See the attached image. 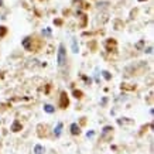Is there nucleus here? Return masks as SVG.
<instances>
[{
  "instance_id": "9b49d317",
  "label": "nucleus",
  "mask_w": 154,
  "mask_h": 154,
  "mask_svg": "<svg viewBox=\"0 0 154 154\" xmlns=\"http://www.w3.org/2000/svg\"><path fill=\"white\" fill-rule=\"evenodd\" d=\"M103 76H105V79H110V78H112V76H110V74H109V72H107V71H103Z\"/></svg>"
},
{
  "instance_id": "ddd939ff",
  "label": "nucleus",
  "mask_w": 154,
  "mask_h": 154,
  "mask_svg": "<svg viewBox=\"0 0 154 154\" xmlns=\"http://www.w3.org/2000/svg\"><path fill=\"white\" fill-rule=\"evenodd\" d=\"M146 52H147V54H151V52H153V48H151V47H149V48H147V50H146Z\"/></svg>"
},
{
  "instance_id": "f03ea898",
  "label": "nucleus",
  "mask_w": 154,
  "mask_h": 154,
  "mask_svg": "<svg viewBox=\"0 0 154 154\" xmlns=\"http://www.w3.org/2000/svg\"><path fill=\"white\" fill-rule=\"evenodd\" d=\"M71 47H72V52L78 54V51H79V45H78L76 38H72V40H71Z\"/></svg>"
},
{
  "instance_id": "20e7f679",
  "label": "nucleus",
  "mask_w": 154,
  "mask_h": 154,
  "mask_svg": "<svg viewBox=\"0 0 154 154\" xmlns=\"http://www.w3.org/2000/svg\"><path fill=\"white\" fill-rule=\"evenodd\" d=\"M68 106V98H66L65 94L61 95V107H66Z\"/></svg>"
},
{
  "instance_id": "6e6552de",
  "label": "nucleus",
  "mask_w": 154,
  "mask_h": 154,
  "mask_svg": "<svg viewBox=\"0 0 154 154\" xmlns=\"http://www.w3.org/2000/svg\"><path fill=\"white\" fill-rule=\"evenodd\" d=\"M44 110H45V112L47 113H54V110H55V109H54V106H51V105H44Z\"/></svg>"
},
{
  "instance_id": "9d476101",
  "label": "nucleus",
  "mask_w": 154,
  "mask_h": 154,
  "mask_svg": "<svg viewBox=\"0 0 154 154\" xmlns=\"http://www.w3.org/2000/svg\"><path fill=\"white\" fill-rule=\"evenodd\" d=\"M113 129L110 126H106V127H103V134H106V133H109V131H112Z\"/></svg>"
},
{
  "instance_id": "4468645a",
  "label": "nucleus",
  "mask_w": 154,
  "mask_h": 154,
  "mask_svg": "<svg viewBox=\"0 0 154 154\" xmlns=\"http://www.w3.org/2000/svg\"><path fill=\"white\" fill-rule=\"evenodd\" d=\"M86 136H88V137H94V131H88V134Z\"/></svg>"
},
{
  "instance_id": "7ed1b4c3",
  "label": "nucleus",
  "mask_w": 154,
  "mask_h": 154,
  "mask_svg": "<svg viewBox=\"0 0 154 154\" xmlns=\"http://www.w3.org/2000/svg\"><path fill=\"white\" fill-rule=\"evenodd\" d=\"M71 133H72V134H79L81 133L79 126H78L76 123H72V125H71Z\"/></svg>"
},
{
  "instance_id": "1a4fd4ad",
  "label": "nucleus",
  "mask_w": 154,
  "mask_h": 154,
  "mask_svg": "<svg viewBox=\"0 0 154 154\" xmlns=\"http://www.w3.org/2000/svg\"><path fill=\"white\" fill-rule=\"evenodd\" d=\"M23 45L24 48H30V38H24V41H23Z\"/></svg>"
},
{
  "instance_id": "f8f14e48",
  "label": "nucleus",
  "mask_w": 154,
  "mask_h": 154,
  "mask_svg": "<svg viewBox=\"0 0 154 154\" xmlns=\"http://www.w3.org/2000/svg\"><path fill=\"white\" fill-rule=\"evenodd\" d=\"M6 34V27H0V35H5Z\"/></svg>"
},
{
  "instance_id": "f257e3e1",
  "label": "nucleus",
  "mask_w": 154,
  "mask_h": 154,
  "mask_svg": "<svg viewBox=\"0 0 154 154\" xmlns=\"http://www.w3.org/2000/svg\"><path fill=\"white\" fill-rule=\"evenodd\" d=\"M65 62H66L65 47H64V44H60V47H58V54H57V64H58L60 66H62Z\"/></svg>"
},
{
  "instance_id": "0eeeda50",
  "label": "nucleus",
  "mask_w": 154,
  "mask_h": 154,
  "mask_svg": "<svg viewBox=\"0 0 154 154\" xmlns=\"http://www.w3.org/2000/svg\"><path fill=\"white\" fill-rule=\"evenodd\" d=\"M11 130L13 131H19V130H21V125H20V122H14L13 125H11Z\"/></svg>"
},
{
  "instance_id": "423d86ee",
  "label": "nucleus",
  "mask_w": 154,
  "mask_h": 154,
  "mask_svg": "<svg viewBox=\"0 0 154 154\" xmlns=\"http://www.w3.org/2000/svg\"><path fill=\"white\" fill-rule=\"evenodd\" d=\"M34 153H35V154H44V153H45V149H44L42 146L37 144L35 147H34Z\"/></svg>"
},
{
  "instance_id": "39448f33",
  "label": "nucleus",
  "mask_w": 154,
  "mask_h": 154,
  "mask_svg": "<svg viewBox=\"0 0 154 154\" xmlns=\"http://www.w3.org/2000/svg\"><path fill=\"white\" fill-rule=\"evenodd\" d=\"M61 130H62V123L61 122H58L57 123V127H55V130H54V134L58 137V136H61Z\"/></svg>"
}]
</instances>
